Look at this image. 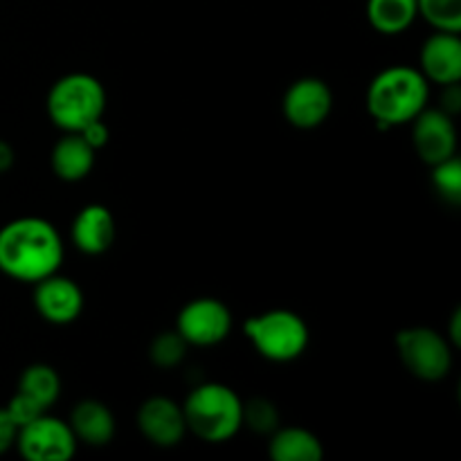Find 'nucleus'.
Here are the masks:
<instances>
[{
  "label": "nucleus",
  "instance_id": "nucleus-1",
  "mask_svg": "<svg viewBox=\"0 0 461 461\" xmlns=\"http://www.w3.org/2000/svg\"><path fill=\"white\" fill-rule=\"evenodd\" d=\"M63 241L50 221L23 216L0 228V273L16 282L36 284L59 270Z\"/></svg>",
  "mask_w": 461,
  "mask_h": 461
},
{
  "label": "nucleus",
  "instance_id": "nucleus-2",
  "mask_svg": "<svg viewBox=\"0 0 461 461\" xmlns=\"http://www.w3.org/2000/svg\"><path fill=\"white\" fill-rule=\"evenodd\" d=\"M430 88L421 70L392 66L378 72L367 90V111L381 129L408 124L426 108Z\"/></svg>",
  "mask_w": 461,
  "mask_h": 461
},
{
  "label": "nucleus",
  "instance_id": "nucleus-3",
  "mask_svg": "<svg viewBox=\"0 0 461 461\" xmlns=\"http://www.w3.org/2000/svg\"><path fill=\"white\" fill-rule=\"evenodd\" d=\"M183 412L187 430L210 444L230 441L243 426L241 399L221 383L198 385L185 401Z\"/></svg>",
  "mask_w": 461,
  "mask_h": 461
},
{
  "label": "nucleus",
  "instance_id": "nucleus-4",
  "mask_svg": "<svg viewBox=\"0 0 461 461\" xmlns=\"http://www.w3.org/2000/svg\"><path fill=\"white\" fill-rule=\"evenodd\" d=\"M106 111L104 84L86 72H72L54 81L48 93V115L66 133H79Z\"/></svg>",
  "mask_w": 461,
  "mask_h": 461
},
{
  "label": "nucleus",
  "instance_id": "nucleus-5",
  "mask_svg": "<svg viewBox=\"0 0 461 461\" xmlns=\"http://www.w3.org/2000/svg\"><path fill=\"white\" fill-rule=\"evenodd\" d=\"M243 331L257 354L273 363H291L309 347V327L300 315L286 309L255 315L243 324Z\"/></svg>",
  "mask_w": 461,
  "mask_h": 461
},
{
  "label": "nucleus",
  "instance_id": "nucleus-6",
  "mask_svg": "<svg viewBox=\"0 0 461 461\" xmlns=\"http://www.w3.org/2000/svg\"><path fill=\"white\" fill-rule=\"evenodd\" d=\"M396 349H399V358L405 369L421 381H441L448 376L450 367H453L448 340L435 329H403L396 336Z\"/></svg>",
  "mask_w": 461,
  "mask_h": 461
},
{
  "label": "nucleus",
  "instance_id": "nucleus-7",
  "mask_svg": "<svg viewBox=\"0 0 461 461\" xmlns=\"http://www.w3.org/2000/svg\"><path fill=\"white\" fill-rule=\"evenodd\" d=\"M77 437L70 423L48 412L18 428V453L27 461H68L77 453Z\"/></svg>",
  "mask_w": 461,
  "mask_h": 461
},
{
  "label": "nucleus",
  "instance_id": "nucleus-8",
  "mask_svg": "<svg viewBox=\"0 0 461 461\" xmlns=\"http://www.w3.org/2000/svg\"><path fill=\"white\" fill-rule=\"evenodd\" d=\"M232 313L228 306L214 297H198L183 306L176 322V331L187 345L214 347L230 336Z\"/></svg>",
  "mask_w": 461,
  "mask_h": 461
},
{
  "label": "nucleus",
  "instance_id": "nucleus-9",
  "mask_svg": "<svg viewBox=\"0 0 461 461\" xmlns=\"http://www.w3.org/2000/svg\"><path fill=\"white\" fill-rule=\"evenodd\" d=\"M412 122L414 149L421 162L435 167L457 156V131L448 113L441 108H423Z\"/></svg>",
  "mask_w": 461,
  "mask_h": 461
},
{
  "label": "nucleus",
  "instance_id": "nucleus-10",
  "mask_svg": "<svg viewBox=\"0 0 461 461\" xmlns=\"http://www.w3.org/2000/svg\"><path fill=\"white\" fill-rule=\"evenodd\" d=\"M333 108V93L322 79L304 77L297 79L284 95V115L297 129H315L322 124Z\"/></svg>",
  "mask_w": 461,
  "mask_h": 461
},
{
  "label": "nucleus",
  "instance_id": "nucleus-11",
  "mask_svg": "<svg viewBox=\"0 0 461 461\" xmlns=\"http://www.w3.org/2000/svg\"><path fill=\"white\" fill-rule=\"evenodd\" d=\"M34 306L45 322L70 324L84 311V291L75 279L54 273L36 282Z\"/></svg>",
  "mask_w": 461,
  "mask_h": 461
},
{
  "label": "nucleus",
  "instance_id": "nucleus-12",
  "mask_svg": "<svg viewBox=\"0 0 461 461\" xmlns=\"http://www.w3.org/2000/svg\"><path fill=\"white\" fill-rule=\"evenodd\" d=\"M138 428L158 448H174L187 432L183 405L167 396H151L140 405Z\"/></svg>",
  "mask_w": 461,
  "mask_h": 461
},
{
  "label": "nucleus",
  "instance_id": "nucleus-13",
  "mask_svg": "<svg viewBox=\"0 0 461 461\" xmlns=\"http://www.w3.org/2000/svg\"><path fill=\"white\" fill-rule=\"evenodd\" d=\"M419 70L428 81L448 86L461 79V41L455 32H435L419 54Z\"/></svg>",
  "mask_w": 461,
  "mask_h": 461
},
{
  "label": "nucleus",
  "instance_id": "nucleus-14",
  "mask_svg": "<svg viewBox=\"0 0 461 461\" xmlns=\"http://www.w3.org/2000/svg\"><path fill=\"white\" fill-rule=\"evenodd\" d=\"M70 237L77 250L84 255H104L115 241V219L111 210L97 203L81 207L79 214L72 221Z\"/></svg>",
  "mask_w": 461,
  "mask_h": 461
},
{
  "label": "nucleus",
  "instance_id": "nucleus-15",
  "mask_svg": "<svg viewBox=\"0 0 461 461\" xmlns=\"http://www.w3.org/2000/svg\"><path fill=\"white\" fill-rule=\"evenodd\" d=\"M70 428L77 441H84L93 448L111 444V439L115 437V419H113L111 410L102 401L95 399H86L72 408Z\"/></svg>",
  "mask_w": 461,
  "mask_h": 461
},
{
  "label": "nucleus",
  "instance_id": "nucleus-16",
  "mask_svg": "<svg viewBox=\"0 0 461 461\" xmlns=\"http://www.w3.org/2000/svg\"><path fill=\"white\" fill-rule=\"evenodd\" d=\"M95 167V149L79 133H66L52 149V171L66 183L84 180Z\"/></svg>",
  "mask_w": 461,
  "mask_h": 461
},
{
  "label": "nucleus",
  "instance_id": "nucleus-17",
  "mask_svg": "<svg viewBox=\"0 0 461 461\" xmlns=\"http://www.w3.org/2000/svg\"><path fill=\"white\" fill-rule=\"evenodd\" d=\"M273 461H322V441L304 428H277L268 444Z\"/></svg>",
  "mask_w": 461,
  "mask_h": 461
},
{
  "label": "nucleus",
  "instance_id": "nucleus-18",
  "mask_svg": "<svg viewBox=\"0 0 461 461\" xmlns=\"http://www.w3.org/2000/svg\"><path fill=\"white\" fill-rule=\"evenodd\" d=\"M417 16V0H367V18L381 34H401Z\"/></svg>",
  "mask_w": 461,
  "mask_h": 461
},
{
  "label": "nucleus",
  "instance_id": "nucleus-19",
  "mask_svg": "<svg viewBox=\"0 0 461 461\" xmlns=\"http://www.w3.org/2000/svg\"><path fill=\"white\" fill-rule=\"evenodd\" d=\"M18 392L34 401L43 410H50L57 403L59 394H61V378H59V374L50 365H30L21 374Z\"/></svg>",
  "mask_w": 461,
  "mask_h": 461
},
{
  "label": "nucleus",
  "instance_id": "nucleus-20",
  "mask_svg": "<svg viewBox=\"0 0 461 461\" xmlns=\"http://www.w3.org/2000/svg\"><path fill=\"white\" fill-rule=\"evenodd\" d=\"M417 9L437 32L461 30V0H417Z\"/></svg>",
  "mask_w": 461,
  "mask_h": 461
},
{
  "label": "nucleus",
  "instance_id": "nucleus-21",
  "mask_svg": "<svg viewBox=\"0 0 461 461\" xmlns=\"http://www.w3.org/2000/svg\"><path fill=\"white\" fill-rule=\"evenodd\" d=\"M187 347L189 345L178 331H165L151 342L149 356H151V360L158 367H176L185 358Z\"/></svg>",
  "mask_w": 461,
  "mask_h": 461
},
{
  "label": "nucleus",
  "instance_id": "nucleus-22",
  "mask_svg": "<svg viewBox=\"0 0 461 461\" xmlns=\"http://www.w3.org/2000/svg\"><path fill=\"white\" fill-rule=\"evenodd\" d=\"M432 185L448 203L461 201V162L457 156L432 167Z\"/></svg>",
  "mask_w": 461,
  "mask_h": 461
},
{
  "label": "nucleus",
  "instance_id": "nucleus-23",
  "mask_svg": "<svg viewBox=\"0 0 461 461\" xmlns=\"http://www.w3.org/2000/svg\"><path fill=\"white\" fill-rule=\"evenodd\" d=\"M243 426L250 430L268 435L279 428V412L270 401L266 399H252L243 405Z\"/></svg>",
  "mask_w": 461,
  "mask_h": 461
},
{
  "label": "nucleus",
  "instance_id": "nucleus-24",
  "mask_svg": "<svg viewBox=\"0 0 461 461\" xmlns=\"http://www.w3.org/2000/svg\"><path fill=\"white\" fill-rule=\"evenodd\" d=\"M5 410H7L9 417L16 421L18 428L25 426V423H30V421H34V419H39L41 414L48 412V410H43L41 405H36L34 401L27 399V396L21 394V392H16V394H14V399L9 401L7 408Z\"/></svg>",
  "mask_w": 461,
  "mask_h": 461
},
{
  "label": "nucleus",
  "instance_id": "nucleus-25",
  "mask_svg": "<svg viewBox=\"0 0 461 461\" xmlns=\"http://www.w3.org/2000/svg\"><path fill=\"white\" fill-rule=\"evenodd\" d=\"M16 435H18V426L9 412L5 408H0V455L7 453L14 444H16Z\"/></svg>",
  "mask_w": 461,
  "mask_h": 461
},
{
  "label": "nucleus",
  "instance_id": "nucleus-26",
  "mask_svg": "<svg viewBox=\"0 0 461 461\" xmlns=\"http://www.w3.org/2000/svg\"><path fill=\"white\" fill-rule=\"evenodd\" d=\"M79 135L90 144V147L95 149V151L102 147H106L108 138H111V135H108V126L104 124L102 120H97V122H93V124L86 126L84 131H79Z\"/></svg>",
  "mask_w": 461,
  "mask_h": 461
},
{
  "label": "nucleus",
  "instance_id": "nucleus-27",
  "mask_svg": "<svg viewBox=\"0 0 461 461\" xmlns=\"http://www.w3.org/2000/svg\"><path fill=\"white\" fill-rule=\"evenodd\" d=\"M441 111L448 113L450 117L457 115L461 111V90L459 84H448L444 90V97H441Z\"/></svg>",
  "mask_w": 461,
  "mask_h": 461
},
{
  "label": "nucleus",
  "instance_id": "nucleus-28",
  "mask_svg": "<svg viewBox=\"0 0 461 461\" xmlns=\"http://www.w3.org/2000/svg\"><path fill=\"white\" fill-rule=\"evenodd\" d=\"M14 167V149L5 140H0V174H7Z\"/></svg>",
  "mask_w": 461,
  "mask_h": 461
},
{
  "label": "nucleus",
  "instance_id": "nucleus-29",
  "mask_svg": "<svg viewBox=\"0 0 461 461\" xmlns=\"http://www.w3.org/2000/svg\"><path fill=\"white\" fill-rule=\"evenodd\" d=\"M459 322H461V311H455L453 320H450V340L455 345H461V331H459Z\"/></svg>",
  "mask_w": 461,
  "mask_h": 461
}]
</instances>
